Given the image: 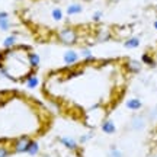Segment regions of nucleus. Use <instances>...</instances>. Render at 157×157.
I'll return each mask as SVG.
<instances>
[{
    "label": "nucleus",
    "instance_id": "nucleus-23",
    "mask_svg": "<svg viewBox=\"0 0 157 157\" xmlns=\"http://www.w3.org/2000/svg\"><path fill=\"white\" fill-rule=\"evenodd\" d=\"M102 16H103V13H102L101 10H96L95 13H93V21H95V22H99L102 19Z\"/></svg>",
    "mask_w": 157,
    "mask_h": 157
},
{
    "label": "nucleus",
    "instance_id": "nucleus-5",
    "mask_svg": "<svg viewBox=\"0 0 157 157\" xmlns=\"http://www.w3.org/2000/svg\"><path fill=\"white\" fill-rule=\"evenodd\" d=\"M129 127H131V129H134V131L144 129V127H146V119H144V117H141V115L132 117L131 121H129Z\"/></svg>",
    "mask_w": 157,
    "mask_h": 157
},
{
    "label": "nucleus",
    "instance_id": "nucleus-15",
    "mask_svg": "<svg viewBox=\"0 0 157 157\" xmlns=\"http://www.w3.org/2000/svg\"><path fill=\"white\" fill-rule=\"evenodd\" d=\"M138 45H140V39L137 38V36H131V38H128V39H125V41H124V47H125V48H128V50L138 48Z\"/></svg>",
    "mask_w": 157,
    "mask_h": 157
},
{
    "label": "nucleus",
    "instance_id": "nucleus-2",
    "mask_svg": "<svg viewBox=\"0 0 157 157\" xmlns=\"http://www.w3.org/2000/svg\"><path fill=\"white\" fill-rule=\"evenodd\" d=\"M31 140L32 138L28 137V135H21V137L15 138V140L12 141V147H10L12 153H15V154H23V153H26Z\"/></svg>",
    "mask_w": 157,
    "mask_h": 157
},
{
    "label": "nucleus",
    "instance_id": "nucleus-14",
    "mask_svg": "<svg viewBox=\"0 0 157 157\" xmlns=\"http://www.w3.org/2000/svg\"><path fill=\"white\" fill-rule=\"evenodd\" d=\"M39 150H41V147H39V143L35 140H31L28 146V150H26V154H29L31 157H35L39 154Z\"/></svg>",
    "mask_w": 157,
    "mask_h": 157
},
{
    "label": "nucleus",
    "instance_id": "nucleus-6",
    "mask_svg": "<svg viewBox=\"0 0 157 157\" xmlns=\"http://www.w3.org/2000/svg\"><path fill=\"white\" fill-rule=\"evenodd\" d=\"M101 129L103 134L112 135L117 132V125H115V122H113L112 119H105V121H102V124H101Z\"/></svg>",
    "mask_w": 157,
    "mask_h": 157
},
{
    "label": "nucleus",
    "instance_id": "nucleus-4",
    "mask_svg": "<svg viewBox=\"0 0 157 157\" xmlns=\"http://www.w3.org/2000/svg\"><path fill=\"white\" fill-rule=\"evenodd\" d=\"M63 61L66 66H74L80 61V54L74 50H67L63 54Z\"/></svg>",
    "mask_w": 157,
    "mask_h": 157
},
{
    "label": "nucleus",
    "instance_id": "nucleus-26",
    "mask_svg": "<svg viewBox=\"0 0 157 157\" xmlns=\"http://www.w3.org/2000/svg\"><path fill=\"white\" fill-rule=\"evenodd\" d=\"M154 157H157V156H154Z\"/></svg>",
    "mask_w": 157,
    "mask_h": 157
},
{
    "label": "nucleus",
    "instance_id": "nucleus-22",
    "mask_svg": "<svg viewBox=\"0 0 157 157\" xmlns=\"http://www.w3.org/2000/svg\"><path fill=\"white\" fill-rule=\"evenodd\" d=\"M78 54H80V56L83 57V60H86V58H89V57L93 56V54H92V51H90L89 48H83V50L80 51Z\"/></svg>",
    "mask_w": 157,
    "mask_h": 157
},
{
    "label": "nucleus",
    "instance_id": "nucleus-10",
    "mask_svg": "<svg viewBox=\"0 0 157 157\" xmlns=\"http://www.w3.org/2000/svg\"><path fill=\"white\" fill-rule=\"evenodd\" d=\"M125 106H127V109L135 112V111H140L141 108H143V102L138 98H131V99H128V101L125 102Z\"/></svg>",
    "mask_w": 157,
    "mask_h": 157
},
{
    "label": "nucleus",
    "instance_id": "nucleus-19",
    "mask_svg": "<svg viewBox=\"0 0 157 157\" xmlns=\"http://www.w3.org/2000/svg\"><path fill=\"white\" fill-rule=\"evenodd\" d=\"M12 154V148L6 143H0V157H9Z\"/></svg>",
    "mask_w": 157,
    "mask_h": 157
},
{
    "label": "nucleus",
    "instance_id": "nucleus-8",
    "mask_svg": "<svg viewBox=\"0 0 157 157\" xmlns=\"http://www.w3.org/2000/svg\"><path fill=\"white\" fill-rule=\"evenodd\" d=\"M38 84H39V78L35 71H31V73L25 77V86H26L28 89H36Z\"/></svg>",
    "mask_w": 157,
    "mask_h": 157
},
{
    "label": "nucleus",
    "instance_id": "nucleus-25",
    "mask_svg": "<svg viewBox=\"0 0 157 157\" xmlns=\"http://www.w3.org/2000/svg\"><path fill=\"white\" fill-rule=\"evenodd\" d=\"M44 157H50V156H44Z\"/></svg>",
    "mask_w": 157,
    "mask_h": 157
},
{
    "label": "nucleus",
    "instance_id": "nucleus-18",
    "mask_svg": "<svg viewBox=\"0 0 157 157\" xmlns=\"http://www.w3.org/2000/svg\"><path fill=\"white\" fill-rule=\"evenodd\" d=\"M109 39H111V32H108V31H98V34H96V41L105 42V41H109Z\"/></svg>",
    "mask_w": 157,
    "mask_h": 157
},
{
    "label": "nucleus",
    "instance_id": "nucleus-20",
    "mask_svg": "<svg viewBox=\"0 0 157 157\" xmlns=\"http://www.w3.org/2000/svg\"><path fill=\"white\" fill-rule=\"evenodd\" d=\"M108 157H124V154H122V151H121L117 146H112L111 148H109Z\"/></svg>",
    "mask_w": 157,
    "mask_h": 157
},
{
    "label": "nucleus",
    "instance_id": "nucleus-16",
    "mask_svg": "<svg viewBox=\"0 0 157 157\" xmlns=\"http://www.w3.org/2000/svg\"><path fill=\"white\" fill-rule=\"evenodd\" d=\"M51 17H52V21H56V22H61L63 19H64V12H63L61 7H54V9L51 10Z\"/></svg>",
    "mask_w": 157,
    "mask_h": 157
},
{
    "label": "nucleus",
    "instance_id": "nucleus-13",
    "mask_svg": "<svg viewBox=\"0 0 157 157\" xmlns=\"http://www.w3.org/2000/svg\"><path fill=\"white\" fill-rule=\"evenodd\" d=\"M82 12H83V6L80 5V3H71L66 9V13H67L68 16H76V15L82 13Z\"/></svg>",
    "mask_w": 157,
    "mask_h": 157
},
{
    "label": "nucleus",
    "instance_id": "nucleus-9",
    "mask_svg": "<svg viewBox=\"0 0 157 157\" xmlns=\"http://www.w3.org/2000/svg\"><path fill=\"white\" fill-rule=\"evenodd\" d=\"M28 63H29V67L32 68V70H38L39 68V64H41V57L39 54L34 52V51H29L28 54Z\"/></svg>",
    "mask_w": 157,
    "mask_h": 157
},
{
    "label": "nucleus",
    "instance_id": "nucleus-17",
    "mask_svg": "<svg viewBox=\"0 0 157 157\" xmlns=\"http://www.w3.org/2000/svg\"><path fill=\"white\" fill-rule=\"evenodd\" d=\"M141 61H143V64H146L147 67H154L156 66V60L150 54H143L141 56Z\"/></svg>",
    "mask_w": 157,
    "mask_h": 157
},
{
    "label": "nucleus",
    "instance_id": "nucleus-7",
    "mask_svg": "<svg viewBox=\"0 0 157 157\" xmlns=\"http://www.w3.org/2000/svg\"><path fill=\"white\" fill-rule=\"evenodd\" d=\"M10 28H12V22L10 17H9V13L7 12H0V31L7 32V31H10Z\"/></svg>",
    "mask_w": 157,
    "mask_h": 157
},
{
    "label": "nucleus",
    "instance_id": "nucleus-12",
    "mask_svg": "<svg viewBox=\"0 0 157 157\" xmlns=\"http://www.w3.org/2000/svg\"><path fill=\"white\" fill-rule=\"evenodd\" d=\"M17 45V36L15 34L7 35L5 39H3V47L5 50H10V48H15Z\"/></svg>",
    "mask_w": 157,
    "mask_h": 157
},
{
    "label": "nucleus",
    "instance_id": "nucleus-3",
    "mask_svg": "<svg viewBox=\"0 0 157 157\" xmlns=\"http://www.w3.org/2000/svg\"><path fill=\"white\" fill-rule=\"evenodd\" d=\"M58 143L61 144L64 148H67L70 151H76L78 148V141L74 140L73 137H68V135H63L58 138Z\"/></svg>",
    "mask_w": 157,
    "mask_h": 157
},
{
    "label": "nucleus",
    "instance_id": "nucleus-24",
    "mask_svg": "<svg viewBox=\"0 0 157 157\" xmlns=\"http://www.w3.org/2000/svg\"><path fill=\"white\" fill-rule=\"evenodd\" d=\"M154 29H157V21L154 22Z\"/></svg>",
    "mask_w": 157,
    "mask_h": 157
},
{
    "label": "nucleus",
    "instance_id": "nucleus-11",
    "mask_svg": "<svg viewBox=\"0 0 157 157\" xmlns=\"http://www.w3.org/2000/svg\"><path fill=\"white\" fill-rule=\"evenodd\" d=\"M125 70L129 71V73H138L141 70V63L137 61V60H128V61L125 63Z\"/></svg>",
    "mask_w": 157,
    "mask_h": 157
},
{
    "label": "nucleus",
    "instance_id": "nucleus-1",
    "mask_svg": "<svg viewBox=\"0 0 157 157\" xmlns=\"http://www.w3.org/2000/svg\"><path fill=\"white\" fill-rule=\"evenodd\" d=\"M58 41L64 45H74L77 42V31L70 26H66L58 31Z\"/></svg>",
    "mask_w": 157,
    "mask_h": 157
},
{
    "label": "nucleus",
    "instance_id": "nucleus-21",
    "mask_svg": "<svg viewBox=\"0 0 157 157\" xmlns=\"http://www.w3.org/2000/svg\"><path fill=\"white\" fill-rule=\"evenodd\" d=\"M92 137H93V132H87V134L80 135V138H78V144H84V143L90 141L92 140Z\"/></svg>",
    "mask_w": 157,
    "mask_h": 157
}]
</instances>
